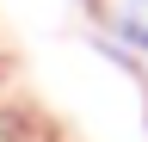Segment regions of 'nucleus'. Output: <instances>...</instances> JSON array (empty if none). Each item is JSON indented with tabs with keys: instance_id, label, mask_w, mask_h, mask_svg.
<instances>
[{
	"instance_id": "obj_1",
	"label": "nucleus",
	"mask_w": 148,
	"mask_h": 142,
	"mask_svg": "<svg viewBox=\"0 0 148 142\" xmlns=\"http://www.w3.org/2000/svg\"><path fill=\"white\" fill-rule=\"evenodd\" d=\"M111 37L117 49L148 62V0H111Z\"/></svg>"
}]
</instances>
